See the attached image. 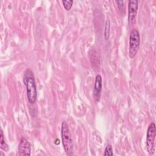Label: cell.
Here are the masks:
<instances>
[{"instance_id":"cell-1","label":"cell","mask_w":156,"mask_h":156,"mask_svg":"<svg viewBox=\"0 0 156 156\" xmlns=\"http://www.w3.org/2000/svg\"><path fill=\"white\" fill-rule=\"evenodd\" d=\"M23 82L26 87V93L29 102L32 104H34L37 100V91L34 75L31 69H27L24 71Z\"/></svg>"},{"instance_id":"cell-2","label":"cell","mask_w":156,"mask_h":156,"mask_svg":"<svg viewBox=\"0 0 156 156\" xmlns=\"http://www.w3.org/2000/svg\"><path fill=\"white\" fill-rule=\"evenodd\" d=\"M61 135L65 151L68 155H72L73 154V142L68 124L65 121L62 122Z\"/></svg>"},{"instance_id":"cell-3","label":"cell","mask_w":156,"mask_h":156,"mask_svg":"<svg viewBox=\"0 0 156 156\" xmlns=\"http://www.w3.org/2000/svg\"><path fill=\"white\" fill-rule=\"evenodd\" d=\"M140 44V36L138 30L133 29L129 36V57L133 58L136 54Z\"/></svg>"},{"instance_id":"cell-4","label":"cell","mask_w":156,"mask_h":156,"mask_svg":"<svg viewBox=\"0 0 156 156\" xmlns=\"http://www.w3.org/2000/svg\"><path fill=\"white\" fill-rule=\"evenodd\" d=\"M155 125L154 122H152L147 128L146 135V147L148 153L151 155H152L155 152Z\"/></svg>"},{"instance_id":"cell-5","label":"cell","mask_w":156,"mask_h":156,"mask_svg":"<svg viewBox=\"0 0 156 156\" xmlns=\"http://www.w3.org/2000/svg\"><path fill=\"white\" fill-rule=\"evenodd\" d=\"M138 4V2L136 0H130L128 2V22L129 25H132L135 22Z\"/></svg>"},{"instance_id":"cell-6","label":"cell","mask_w":156,"mask_h":156,"mask_svg":"<svg viewBox=\"0 0 156 156\" xmlns=\"http://www.w3.org/2000/svg\"><path fill=\"white\" fill-rule=\"evenodd\" d=\"M30 144L27 139L22 138L18 145V154L21 156L30 155Z\"/></svg>"},{"instance_id":"cell-7","label":"cell","mask_w":156,"mask_h":156,"mask_svg":"<svg viewBox=\"0 0 156 156\" xmlns=\"http://www.w3.org/2000/svg\"><path fill=\"white\" fill-rule=\"evenodd\" d=\"M102 88V79L100 74H98L95 78L94 86L93 90V97L96 101H99Z\"/></svg>"},{"instance_id":"cell-8","label":"cell","mask_w":156,"mask_h":156,"mask_svg":"<svg viewBox=\"0 0 156 156\" xmlns=\"http://www.w3.org/2000/svg\"><path fill=\"white\" fill-rule=\"evenodd\" d=\"M0 142H1V149L4 151H9V146L7 144L5 143L4 140V133L3 131L1 129V136H0Z\"/></svg>"},{"instance_id":"cell-9","label":"cell","mask_w":156,"mask_h":156,"mask_svg":"<svg viewBox=\"0 0 156 156\" xmlns=\"http://www.w3.org/2000/svg\"><path fill=\"white\" fill-rule=\"evenodd\" d=\"M110 21L109 20H107L105 22V30H104V37L105 40H108L110 36Z\"/></svg>"},{"instance_id":"cell-10","label":"cell","mask_w":156,"mask_h":156,"mask_svg":"<svg viewBox=\"0 0 156 156\" xmlns=\"http://www.w3.org/2000/svg\"><path fill=\"white\" fill-rule=\"evenodd\" d=\"M104 156H112L113 155V149H112V146L110 144H108L104 151Z\"/></svg>"},{"instance_id":"cell-11","label":"cell","mask_w":156,"mask_h":156,"mask_svg":"<svg viewBox=\"0 0 156 156\" xmlns=\"http://www.w3.org/2000/svg\"><path fill=\"white\" fill-rule=\"evenodd\" d=\"M62 3L63 4V7L66 10H69L72 7L73 1H63Z\"/></svg>"},{"instance_id":"cell-12","label":"cell","mask_w":156,"mask_h":156,"mask_svg":"<svg viewBox=\"0 0 156 156\" xmlns=\"http://www.w3.org/2000/svg\"><path fill=\"white\" fill-rule=\"evenodd\" d=\"M116 3L118 4L117 5H118V9L121 11L124 10V2L122 1H116Z\"/></svg>"}]
</instances>
